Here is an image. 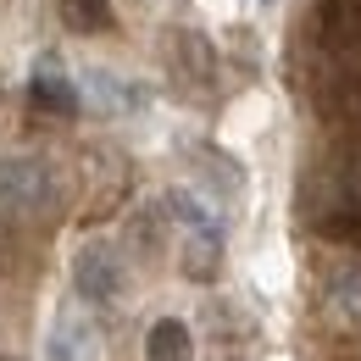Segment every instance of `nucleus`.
I'll return each mask as SVG.
<instances>
[{
    "instance_id": "10",
    "label": "nucleus",
    "mask_w": 361,
    "mask_h": 361,
    "mask_svg": "<svg viewBox=\"0 0 361 361\" xmlns=\"http://www.w3.org/2000/svg\"><path fill=\"white\" fill-rule=\"evenodd\" d=\"M178 56H183V67H189V78H212L217 73V61H212V45L200 39V34H178Z\"/></svg>"
},
{
    "instance_id": "4",
    "label": "nucleus",
    "mask_w": 361,
    "mask_h": 361,
    "mask_svg": "<svg viewBox=\"0 0 361 361\" xmlns=\"http://www.w3.org/2000/svg\"><path fill=\"white\" fill-rule=\"evenodd\" d=\"M189 328H183L178 317H161L150 334H145V361H189Z\"/></svg>"
},
{
    "instance_id": "2",
    "label": "nucleus",
    "mask_w": 361,
    "mask_h": 361,
    "mask_svg": "<svg viewBox=\"0 0 361 361\" xmlns=\"http://www.w3.org/2000/svg\"><path fill=\"white\" fill-rule=\"evenodd\" d=\"M73 283L84 300H117L123 295V262L111 245H84L73 262Z\"/></svg>"
},
{
    "instance_id": "1",
    "label": "nucleus",
    "mask_w": 361,
    "mask_h": 361,
    "mask_svg": "<svg viewBox=\"0 0 361 361\" xmlns=\"http://www.w3.org/2000/svg\"><path fill=\"white\" fill-rule=\"evenodd\" d=\"M61 200V183L39 156H0V212L11 217H50Z\"/></svg>"
},
{
    "instance_id": "8",
    "label": "nucleus",
    "mask_w": 361,
    "mask_h": 361,
    "mask_svg": "<svg viewBox=\"0 0 361 361\" xmlns=\"http://www.w3.org/2000/svg\"><path fill=\"white\" fill-rule=\"evenodd\" d=\"M34 100H39L45 111H56V117H73V111H78V90H73L61 73H50V67H39V78H34Z\"/></svg>"
},
{
    "instance_id": "12",
    "label": "nucleus",
    "mask_w": 361,
    "mask_h": 361,
    "mask_svg": "<svg viewBox=\"0 0 361 361\" xmlns=\"http://www.w3.org/2000/svg\"><path fill=\"white\" fill-rule=\"evenodd\" d=\"M6 361H17V356H6Z\"/></svg>"
},
{
    "instance_id": "3",
    "label": "nucleus",
    "mask_w": 361,
    "mask_h": 361,
    "mask_svg": "<svg viewBox=\"0 0 361 361\" xmlns=\"http://www.w3.org/2000/svg\"><path fill=\"white\" fill-rule=\"evenodd\" d=\"M317 34L328 50H356L361 45V0H322L317 6Z\"/></svg>"
},
{
    "instance_id": "5",
    "label": "nucleus",
    "mask_w": 361,
    "mask_h": 361,
    "mask_svg": "<svg viewBox=\"0 0 361 361\" xmlns=\"http://www.w3.org/2000/svg\"><path fill=\"white\" fill-rule=\"evenodd\" d=\"M217 267H223V239H217V228H195L189 245H183V272H189V278H217Z\"/></svg>"
},
{
    "instance_id": "6",
    "label": "nucleus",
    "mask_w": 361,
    "mask_h": 361,
    "mask_svg": "<svg viewBox=\"0 0 361 361\" xmlns=\"http://www.w3.org/2000/svg\"><path fill=\"white\" fill-rule=\"evenodd\" d=\"M317 233H322V239H339V245H361V206L350 195L334 200L328 212H317Z\"/></svg>"
},
{
    "instance_id": "9",
    "label": "nucleus",
    "mask_w": 361,
    "mask_h": 361,
    "mask_svg": "<svg viewBox=\"0 0 361 361\" xmlns=\"http://www.w3.org/2000/svg\"><path fill=\"white\" fill-rule=\"evenodd\" d=\"M90 90H94V100H100L106 111H134L139 100H145L134 84H123V78H111V73H94V78H90Z\"/></svg>"
},
{
    "instance_id": "11",
    "label": "nucleus",
    "mask_w": 361,
    "mask_h": 361,
    "mask_svg": "<svg viewBox=\"0 0 361 361\" xmlns=\"http://www.w3.org/2000/svg\"><path fill=\"white\" fill-rule=\"evenodd\" d=\"M328 295H334V306L350 317V322H361V272H339Z\"/></svg>"
},
{
    "instance_id": "7",
    "label": "nucleus",
    "mask_w": 361,
    "mask_h": 361,
    "mask_svg": "<svg viewBox=\"0 0 361 361\" xmlns=\"http://www.w3.org/2000/svg\"><path fill=\"white\" fill-rule=\"evenodd\" d=\"M61 23L73 34H106L111 28V0H61Z\"/></svg>"
}]
</instances>
